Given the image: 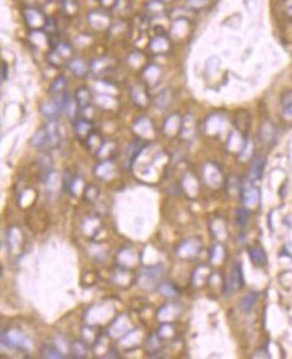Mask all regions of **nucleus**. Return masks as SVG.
I'll use <instances>...</instances> for the list:
<instances>
[{
  "instance_id": "1",
  "label": "nucleus",
  "mask_w": 292,
  "mask_h": 359,
  "mask_svg": "<svg viewBox=\"0 0 292 359\" xmlns=\"http://www.w3.org/2000/svg\"><path fill=\"white\" fill-rule=\"evenodd\" d=\"M61 143L59 127L55 120H49L43 128L39 129L32 138V146L38 150H51L57 148Z\"/></svg>"
},
{
  "instance_id": "2",
  "label": "nucleus",
  "mask_w": 292,
  "mask_h": 359,
  "mask_svg": "<svg viewBox=\"0 0 292 359\" xmlns=\"http://www.w3.org/2000/svg\"><path fill=\"white\" fill-rule=\"evenodd\" d=\"M23 18L26 22L27 27L32 31H39L40 28H44L47 18L44 16L43 12L35 7H30L23 11Z\"/></svg>"
},
{
  "instance_id": "3",
  "label": "nucleus",
  "mask_w": 292,
  "mask_h": 359,
  "mask_svg": "<svg viewBox=\"0 0 292 359\" xmlns=\"http://www.w3.org/2000/svg\"><path fill=\"white\" fill-rule=\"evenodd\" d=\"M244 279L243 273H241V266L236 265L233 269V273L229 277V280L226 281V292L229 293L230 291H237L243 287Z\"/></svg>"
},
{
  "instance_id": "4",
  "label": "nucleus",
  "mask_w": 292,
  "mask_h": 359,
  "mask_svg": "<svg viewBox=\"0 0 292 359\" xmlns=\"http://www.w3.org/2000/svg\"><path fill=\"white\" fill-rule=\"evenodd\" d=\"M40 112L49 120H55L58 117V115L62 112V109H61L57 102L53 100L51 102H44V104H42Z\"/></svg>"
},
{
  "instance_id": "5",
  "label": "nucleus",
  "mask_w": 292,
  "mask_h": 359,
  "mask_svg": "<svg viewBox=\"0 0 292 359\" xmlns=\"http://www.w3.org/2000/svg\"><path fill=\"white\" fill-rule=\"evenodd\" d=\"M264 164H266V158H263V156H259V158L253 160L251 170H249V178H251V180L260 179L263 170H264Z\"/></svg>"
},
{
  "instance_id": "6",
  "label": "nucleus",
  "mask_w": 292,
  "mask_h": 359,
  "mask_svg": "<svg viewBox=\"0 0 292 359\" xmlns=\"http://www.w3.org/2000/svg\"><path fill=\"white\" fill-rule=\"evenodd\" d=\"M50 93L53 94V97H59L66 93V80L65 77L59 76L53 81V84L50 86Z\"/></svg>"
},
{
  "instance_id": "7",
  "label": "nucleus",
  "mask_w": 292,
  "mask_h": 359,
  "mask_svg": "<svg viewBox=\"0 0 292 359\" xmlns=\"http://www.w3.org/2000/svg\"><path fill=\"white\" fill-rule=\"evenodd\" d=\"M282 107H283V117L292 121V90L284 92L282 96Z\"/></svg>"
},
{
  "instance_id": "8",
  "label": "nucleus",
  "mask_w": 292,
  "mask_h": 359,
  "mask_svg": "<svg viewBox=\"0 0 292 359\" xmlns=\"http://www.w3.org/2000/svg\"><path fill=\"white\" fill-rule=\"evenodd\" d=\"M249 257H251L252 262L256 266L266 265L267 254H266V252H264V250H263L261 248H259V246L251 248V250H249Z\"/></svg>"
},
{
  "instance_id": "9",
  "label": "nucleus",
  "mask_w": 292,
  "mask_h": 359,
  "mask_svg": "<svg viewBox=\"0 0 292 359\" xmlns=\"http://www.w3.org/2000/svg\"><path fill=\"white\" fill-rule=\"evenodd\" d=\"M147 15L150 16H158L160 12H164V1L162 0H151L146 4Z\"/></svg>"
},
{
  "instance_id": "10",
  "label": "nucleus",
  "mask_w": 292,
  "mask_h": 359,
  "mask_svg": "<svg viewBox=\"0 0 292 359\" xmlns=\"http://www.w3.org/2000/svg\"><path fill=\"white\" fill-rule=\"evenodd\" d=\"M69 66H70V70L74 73L75 76L82 77L88 73V66H86V63H85L82 59H78V58H75V59L70 61Z\"/></svg>"
},
{
  "instance_id": "11",
  "label": "nucleus",
  "mask_w": 292,
  "mask_h": 359,
  "mask_svg": "<svg viewBox=\"0 0 292 359\" xmlns=\"http://www.w3.org/2000/svg\"><path fill=\"white\" fill-rule=\"evenodd\" d=\"M75 101L80 108H86L90 102V93L86 88H80L75 92Z\"/></svg>"
},
{
  "instance_id": "12",
  "label": "nucleus",
  "mask_w": 292,
  "mask_h": 359,
  "mask_svg": "<svg viewBox=\"0 0 292 359\" xmlns=\"http://www.w3.org/2000/svg\"><path fill=\"white\" fill-rule=\"evenodd\" d=\"M260 135H261V138H263V140L267 143L275 140V136H276V129H275L274 124H271V123L266 121V123L263 124V127H261Z\"/></svg>"
},
{
  "instance_id": "13",
  "label": "nucleus",
  "mask_w": 292,
  "mask_h": 359,
  "mask_svg": "<svg viewBox=\"0 0 292 359\" xmlns=\"http://www.w3.org/2000/svg\"><path fill=\"white\" fill-rule=\"evenodd\" d=\"M61 8L66 16H74L78 11V4L75 0H62L61 1Z\"/></svg>"
},
{
  "instance_id": "14",
  "label": "nucleus",
  "mask_w": 292,
  "mask_h": 359,
  "mask_svg": "<svg viewBox=\"0 0 292 359\" xmlns=\"http://www.w3.org/2000/svg\"><path fill=\"white\" fill-rule=\"evenodd\" d=\"M256 300H257V293L255 292L248 293V295L244 296V299L241 300V310H243L244 312H249V311L252 310V307L255 306Z\"/></svg>"
},
{
  "instance_id": "15",
  "label": "nucleus",
  "mask_w": 292,
  "mask_h": 359,
  "mask_svg": "<svg viewBox=\"0 0 292 359\" xmlns=\"http://www.w3.org/2000/svg\"><path fill=\"white\" fill-rule=\"evenodd\" d=\"M248 219H249L248 210L245 207L237 208V211H236V223H237L240 227H244L247 223H248Z\"/></svg>"
},
{
  "instance_id": "16",
  "label": "nucleus",
  "mask_w": 292,
  "mask_h": 359,
  "mask_svg": "<svg viewBox=\"0 0 292 359\" xmlns=\"http://www.w3.org/2000/svg\"><path fill=\"white\" fill-rule=\"evenodd\" d=\"M44 358H65L61 351H58L54 346H46L43 349Z\"/></svg>"
},
{
  "instance_id": "17",
  "label": "nucleus",
  "mask_w": 292,
  "mask_h": 359,
  "mask_svg": "<svg viewBox=\"0 0 292 359\" xmlns=\"http://www.w3.org/2000/svg\"><path fill=\"white\" fill-rule=\"evenodd\" d=\"M259 195H257V191L253 188V187H248V188H245L244 191V202L245 203H251V202H255L257 200Z\"/></svg>"
},
{
  "instance_id": "18",
  "label": "nucleus",
  "mask_w": 292,
  "mask_h": 359,
  "mask_svg": "<svg viewBox=\"0 0 292 359\" xmlns=\"http://www.w3.org/2000/svg\"><path fill=\"white\" fill-rule=\"evenodd\" d=\"M209 0H187V3H189V7L193 9H199L205 7V5L208 4Z\"/></svg>"
},
{
  "instance_id": "19",
  "label": "nucleus",
  "mask_w": 292,
  "mask_h": 359,
  "mask_svg": "<svg viewBox=\"0 0 292 359\" xmlns=\"http://www.w3.org/2000/svg\"><path fill=\"white\" fill-rule=\"evenodd\" d=\"M102 3V5H105L106 8H113L117 3H119V0H100Z\"/></svg>"
},
{
  "instance_id": "20",
  "label": "nucleus",
  "mask_w": 292,
  "mask_h": 359,
  "mask_svg": "<svg viewBox=\"0 0 292 359\" xmlns=\"http://www.w3.org/2000/svg\"><path fill=\"white\" fill-rule=\"evenodd\" d=\"M7 74H8V67H7V63L3 62V66H1V81L7 80Z\"/></svg>"
}]
</instances>
